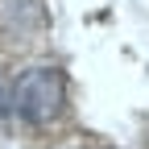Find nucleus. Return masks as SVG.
I'll return each mask as SVG.
<instances>
[{
	"label": "nucleus",
	"instance_id": "f257e3e1",
	"mask_svg": "<svg viewBox=\"0 0 149 149\" xmlns=\"http://www.w3.org/2000/svg\"><path fill=\"white\" fill-rule=\"evenodd\" d=\"M17 112L29 120V124H50L54 116L62 112V100H66V87H62V74L54 66H33L17 79Z\"/></svg>",
	"mask_w": 149,
	"mask_h": 149
}]
</instances>
